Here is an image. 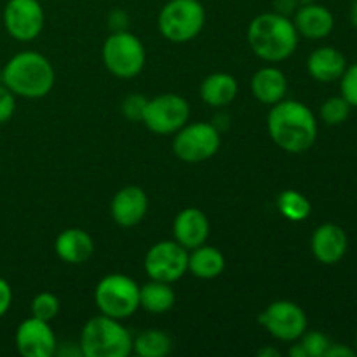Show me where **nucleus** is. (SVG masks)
Masks as SVG:
<instances>
[{
  "mask_svg": "<svg viewBox=\"0 0 357 357\" xmlns=\"http://www.w3.org/2000/svg\"><path fill=\"white\" fill-rule=\"evenodd\" d=\"M272 142L288 153H303L317 139V121L309 107L296 100H281L272 105L267 117Z\"/></svg>",
  "mask_w": 357,
  "mask_h": 357,
  "instance_id": "nucleus-1",
  "label": "nucleus"
},
{
  "mask_svg": "<svg viewBox=\"0 0 357 357\" xmlns=\"http://www.w3.org/2000/svg\"><path fill=\"white\" fill-rule=\"evenodd\" d=\"M295 23L282 13L258 14L248 26V44L251 51L267 63L288 59L298 45Z\"/></svg>",
  "mask_w": 357,
  "mask_h": 357,
  "instance_id": "nucleus-2",
  "label": "nucleus"
},
{
  "mask_svg": "<svg viewBox=\"0 0 357 357\" xmlns=\"http://www.w3.org/2000/svg\"><path fill=\"white\" fill-rule=\"evenodd\" d=\"M2 84L16 94V98L38 100L51 93L56 73L51 61L35 51H23L14 54L3 65L0 73Z\"/></svg>",
  "mask_w": 357,
  "mask_h": 357,
  "instance_id": "nucleus-3",
  "label": "nucleus"
},
{
  "mask_svg": "<svg viewBox=\"0 0 357 357\" xmlns=\"http://www.w3.org/2000/svg\"><path fill=\"white\" fill-rule=\"evenodd\" d=\"M79 351L84 357H128L132 337L121 321L101 314L84 324Z\"/></svg>",
  "mask_w": 357,
  "mask_h": 357,
  "instance_id": "nucleus-4",
  "label": "nucleus"
},
{
  "mask_svg": "<svg viewBox=\"0 0 357 357\" xmlns=\"http://www.w3.org/2000/svg\"><path fill=\"white\" fill-rule=\"evenodd\" d=\"M206 24V9L199 0H169L160 9L157 26L166 40L185 44L197 37Z\"/></svg>",
  "mask_w": 357,
  "mask_h": 357,
  "instance_id": "nucleus-5",
  "label": "nucleus"
},
{
  "mask_svg": "<svg viewBox=\"0 0 357 357\" xmlns=\"http://www.w3.org/2000/svg\"><path fill=\"white\" fill-rule=\"evenodd\" d=\"M94 302L101 314L124 321L139 309V286L124 274H108L98 282Z\"/></svg>",
  "mask_w": 357,
  "mask_h": 357,
  "instance_id": "nucleus-6",
  "label": "nucleus"
},
{
  "mask_svg": "<svg viewBox=\"0 0 357 357\" xmlns=\"http://www.w3.org/2000/svg\"><path fill=\"white\" fill-rule=\"evenodd\" d=\"M101 58H103L105 68L112 75L119 79H132L142 72L146 63L145 45L136 35L129 31H114L105 40Z\"/></svg>",
  "mask_w": 357,
  "mask_h": 357,
  "instance_id": "nucleus-7",
  "label": "nucleus"
},
{
  "mask_svg": "<svg viewBox=\"0 0 357 357\" xmlns=\"http://www.w3.org/2000/svg\"><path fill=\"white\" fill-rule=\"evenodd\" d=\"M173 152L180 160L187 164L204 162L211 159L220 150L222 136L218 128L209 122H192L185 124L174 132Z\"/></svg>",
  "mask_w": 357,
  "mask_h": 357,
  "instance_id": "nucleus-8",
  "label": "nucleus"
},
{
  "mask_svg": "<svg viewBox=\"0 0 357 357\" xmlns=\"http://www.w3.org/2000/svg\"><path fill=\"white\" fill-rule=\"evenodd\" d=\"M190 119V105L174 93H164L149 100L142 122L155 135H174Z\"/></svg>",
  "mask_w": 357,
  "mask_h": 357,
  "instance_id": "nucleus-9",
  "label": "nucleus"
},
{
  "mask_svg": "<svg viewBox=\"0 0 357 357\" xmlns=\"http://www.w3.org/2000/svg\"><path fill=\"white\" fill-rule=\"evenodd\" d=\"M143 267L153 281L176 282L188 272V250L176 241H160L146 251Z\"/></svg>",
  "mask_w": 357,
  "mask_h": 357,
  "instance_id": "nucleus-10",
  "label": "nucleus"
},
{
  "mask_svg": "<svg viewBox=\"0 0 357 357\" xmlns=\"http://www.w3.org/2000/svg\"><path fill=\"white\" fill-rule=\"evenodd\" d=\"M258 323L267 330L271 337L281 342L300 340L307 331V314L305 310L295 302L289 300H278L272 302L264 312L258 316Z\"/></svg>",
  "mask_w": 357,
  "mask_h": 357,
  "instance_id": "nucleus-11",
  "label": "nucleus"
},
{
  "mask_svg": "<svg viewBox=\"0 0 357 357\" xmlns=\"http://www.w3.org/2000/svg\"><path fill=\"white\" fill-rule=\"evenodd\" d=\"M44 7L38 0H7L2 24L14 40H35L44 30Z\"/></svg>",
  "mask_w": 357,
  "mask_h": 357,
  "instance_id": "nucleus-12",
  "label": "nucleus"
},
{
  "mask_svg": "<svg viewBox=\"0 0 357 357\" xmlns=\"http://www.w3.org/2000/svg\"><path fill=\"white\" fill-rule=\"evenodd\" d=\"M16 349L24 357H51L56 354L58 340L47 321L28 317L16 330Z\"/></svg>",
  "mask_w": 357,
  "mask_h": 357,
  "instance_id": "nucleus-13",
  "label": "nucleus"
},
{
  "mask_svg": "<svg viewBox=\"0 0 357 357\" xmlns=\"http://www.w3.org/2000/svg\"><path fill=\"white\" fill-rule=\"evenodd\" d=\"M110 213L119 227H136L149 213V195L136 185H128L114 195Z\"/></svg>",
  "mask_w": 357,
  "mask_h": 357,
  "instance_id": "nucleus-14",
  "label": "nucleus"
},
{
  "mask_svg": "<svg viewBox=\"0 0 357 357\" xmlns=\"http://www.w3.org/2000/svg\"><path fill=\"white\" fill-rule=\"evenodd\" d=\"M349 239L342 227L335 223H323L317 227L310 239V250L317 261L324 265H335L347 253Z\"/></svg>",
  "mask_w": 357,
  "mask_h": 357,
  "instance_id": "nucleus-15",
  "label": "nucleus"
},
{
  "mask_svg": "<svg viewBox=\"0 0 357 357\" xmlns=\"http://www.w3.org/2000/svg\"><path fill=\"white\" fill-rule=\"evenodd\" d=\"M173 236L185 250H194L208 241L209 220L204 211L197 208H187L176 215L173 222Z\"/></svg>",
  "mask_w": 357,
  "mask_h": 357,
  "instance_id": "nucleus-16",
  "label": "nucleus"
},
{
  "mask_svg": "<svg viewBox=\"0 0 357 357\" xmlns=\"http://www.w3.org/2000/svg\"><path fill=\"white\" fill-rule=\"evenodd\" d=\"M296 31L302 37L310 38V40H319V38L328 37L333 31L335 17L328 7L321 3H302L295 13Z\"/></svg>",
  "mask_w": 357,
  "mask_h": 357,
  "instance_id": "nucleus-17",
  "label": "nucleus"
},
{
  "mask_svg": "<svg viewBox=\"0 0 357 357\" xmlns=\"http://www.w3.org/2000/svg\"><path fill=\"white\" fill-rule=\"evenodd\" d=\"M54 251L65 264H86L94 253V241L89 232L82 229H66L56 237Z\"/></svg>",
  "mask_w": 357,
  "mask_h": 357,
  "instance_id": "nucleus-18",
  "label": "nucleus"
},
{
  "mask_svg": "<svg viewBox=\"0 0 357 357\" xmlns=\"http://www.w3.org/2000/svg\"><path fill=\"white\" fill-rule=\"evenodd\" d=\"M251 93L260 103L275 105L288 93V79L275 66H264L251 79Z\"/></svg>",
  "mask_w": 357,
  "mask_h": 357,
  "instance_id": "nucleus-19",
  "label": "nucleus"
},
{
  "mask_svg": "<svg viewBox=\"0 0 357 357\" xmlns=\"http://www.w3.org/2000/svg\"><path fill=\"white\" fill-rule=\"evenodd\" d=\"M347 68L345 56L338 49L324 45L316 49L307 59V70L310 77L319 82H333L342 77V73Z\"/></svg>",
  "mask_w": 357,
  "mask_h": 357,
  "instance_id": "nucleus-20",
  "label": "nucleus"
},
{
  "mask_svg": "<svg viewBox=\"0 0 357 357\" xmlns=\"http://www.w3.org/2000/svg\"><path fill=\"white\" fill-rule=\"evenodd\" d=\"M237 91H239V86H237L236 77L225 72H216L202 80L199 94L206 105L220 108L232 103L237 96Z\"/></svg>",
  "mask_w": 357,
  "mask_h": 357,
  "instance_id": "nucleus-21",
  "label": "nucleus"
},
{
  "mask_svg": "<svg viewBox=\"0 0 357 357\" xmlns=\"http://www.w3.org/2000/svg\"><path fill=\"white\" fill-rule=\"evenodd\" d=\"M223 271H225V257L218 248L208 246L204 243L188 251V272L197 279L209 281L218 278Z\"/></svg>",
  "mask_w": 357,
  "mask_h": 357,
  "instance_id": "nucleus-22",
  "label": "nucleus"
},
{
  "mask_svg": "<svg viewBox=\"0 0 357 357\" xmlns=\"http://www.w3.org/2000/svg\"><path fill=\"white\" fill-rule=\"evenodd\" d=\"M174 302H176V293L169 282L150 279V282L139 286V307L146 312L164 314L173 309Z\"/></svg>",
  "mask_w": 357,
  "mask_h": 357,
  "instance_id": "nucleus-23",
  "label": "nucleus"
},
{
  "mask_svg": "<svg viewBox=\"0 0 357 357\" xmlns=\"http://www.w3.org/2000/svg\"><path fill=\"white\" fill-rule=\"evenodd\" d=\"M173 349L169 335L160 330H145L132 338V351L139 357H164Z\"/></svg>",
  "mask_w": 357,
  "mask_h": 357,
  "instance_id": "nucleus-24",
  "label": "nucleus"
},
{
  "mask_svg": "<svg viewBox=\"0 0 357 357\" xmlns=\"http://www.w3.org/2000/svg\"><path fill=\"white\" fill-rule=\"evenodd\" d=\"M279 213L284 216L289 222H303V220L309 218L310 211H312V206L310 201L298 190H282L278 195V201H275Z\"/></svg>",
  "mask_w": 357,
  "mask_h": 357,
  "instance_id": "nucleus-25",
  "label": "nucleus"
},
{
  "mask_svg": "<svg viewBox=\"0 0 357 357\" xmlns=\"http://www.w3.org/2000/svg\"><path fill=\"white\" fill-rule=\"evenodd\" d=\"M349 114H351V105L342 96L330 98V100H326L321 105V119L328 126L344 124L347 121Z\"/></svg>",
  "mask_w": 357,
  "mask_h": 357,
  "instance_id": "nucleus-26",
  "label": "nucleus"
},
{
  "mask_svg": "<svg viewBox=\"0 0 357 357\" xmlns=\"http://www.w3.org/2000/svg\"><path fill=\"white\" fill-rule=\"evenodd\" d=\"M30 310H31V316L33 317L51 323V321L54 319L59 312L58 296L52 295V293H49V291L38 293V295L31 300Z\"/></svg>",
  "mask_w": 357,
  "mask_h": 357,
  "instance_id": "nucleus-27",
  "label": "nucleus"
},
{
  "mask_svg": "<svg viewBox=\"0 0 357 357\" xmlns=\"http://www.w3.org/2000/svg\"><path fill=\"white\" fill-rule=\"evenodd\" d=\"M300 345L305 351L307 357H324L326 356V351L330 349L331 342L330 338L326 337L321 331H309V333H303L300 337Z\"/></svg>",
  "mask_w": 357,
  "mask_h": 357,
  "instance_id": "nucleus-28",
  "label": "nucleus"
},
{
  "mask_svg": "<svg viewBox=\"0 0 357 357\" xmlns=\"http://www.w3.org/2000/svg\"><path fill=\"white\" fill-rule=\"evenodd\" d=\"M342 98L347 100L351 107H357V63L347 66L340 77Z\"/></svg>",
  "mask_w": 357,
  "mask_h": 357,
  "instance_id": "nucleus-29",
  "label": "nucleus"
},
{
  "mask_svg": "<svg viewBox=\"0 0 357 357\" xmlns=\"http://www.w3.org/2000/svg\"><path fill=\"white\" fill-rule=\"evenodd\" d=\"M146 103H149V100H146L143 94H129V96L122 101V114H124L126 119H129V121L142 122Z\"/></svg>",
  "mask_w": 357,
  "mask_h": 357,
  "instance_id": "nucleus-30",
  "label": "nucleus"
},
{
  "mask_svg": "<svg viewBox=\"0 0 357 357\" xmlns=\"http://www.w3.org/2000/svg\"><path fill=\"white\" fill-rule=\"evenodd\" d=\"M16 112V94L0 84V124H6Z\"/></svg>",
  "mask_w": 357,
  "mask_h": 357,
  "instance_id": "nucleus-31",
  "label": "nucleus"
},
{
  "mask_svg": "<svg viewBox=\"0 0 357 357\" xmlns=\"http://www.w3.org/2000/svg\"><path fill=\"white\" fill-rule=\"evenodd\" d=\"M13 305V288L3 278H0V317L7 314V310Z\"/></svg>",
  "mask_w": 357,
  "mask_h": 357,
  "instance_id": "nucleus-32",
  "label": "nucleus"
},
{
  "mask_svg": "<svg viewBox=\"0 0 357 357\" xmlns=\"http://www.w3.org/2000/svg\"><path fill=\"white\" fill-rule=\"evenodd\" d=\"M108 23H110V26L114 28V31L126 30V26H128V14L121 9L114 10V13L108 16Z\"/></svg>",
  "mask_w": 357,
  "mask_h": 357,
  "instance_id": "nucleus-33",
  "label": "nucleus"
},
{
  "mask_svg": "<svg viewBox=\"0 0 357 357\" xmlns=\"http://www.w3.org/2000/svg\"><path fill=\"white\" fill-rule=\"evenodd\" d=\"M354 356H356V351H352V349L347 347V345L331 344L324 357H354Z\"/></svg>",
  "mask_w": 357,
  "mask_h": 357,
  "instance_id": "nucleus-34",
  "label": "nucleus"
},
{
  "mask_svg": "<svg viewBox=\"0 0 357 357\" xmlns=\"http://www.w3.org/2000/svg\"><path fill=\"white\" fill-rule=\"evenodd\" d=\"M258 356L260 357H279L281 356V352L274 347H267V349H261V351H258Z\"/></svg>",
  "mask_w": 357,
  "mask_h": 357,
  "instance_id": "nucleus-35",
  "label": "nucleus"
},
{
  "mask_svg": "<svg viewBox=\"0 0 357 357\" xmlns=\"http://www.w3.org/2000/svg\"><path fill=\"white\" fill-rule=\"evenodd\" d=\"M289 356L291 357H307L305 351H303L302 345L300 344H295L291 349H289Z\"/></svg>",
  "mask_w": 357,
  "mask_h": 357,
  "instance_id": "nucleus-36",
  "label": "nucleus"
},
{
  "mask_svg": "<svg viewBox=\"0 0 357 357\" xmlns=\"http://www.w3.org/2000/svg\"><path fill=\"white\" fill-rule=\"evenodd\" d=\"M351 21L352 24L357 28V0L354 3H352V9H351Z\"/></svg>",
  "mask_w": 357,
  "mask_h": 357,
  "instance_id": "nucleus-37",
  "label": "nucleus"
},
{
  "mask_svg": "<svg viewBox=\"0 0 357 357\" xmlns=\"http://www.w3.org/2000/svg\"><path fill=\"white\" fill-rule=\"evenodd\" d=\"M356 349H357V337H356Z\"/></svg>",
  "mask_w": 357,
  "mask_h": 357,
  "instance_id": "nucleus-38",
  "label": "nucleus"
},
{
  "mask_svg": "<svg viewBox=\"0 0 357 357\" xmlns=\"http://www.w3.org/2000/svg\"><path fill=\"white\" fill-rule=\"evenodd\" d=\"M0 26H2V20H0Z\"/></svg>",
  "mask_w": 357,
  "mask_h": 357,
  "instance_id": "nucleus-39",
  "label": "nucleus"
}]
</instances>
